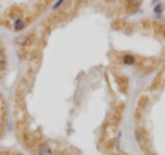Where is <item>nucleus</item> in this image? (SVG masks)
Here are the masks:
<instances>
[{
    "label": "nucleus",
    "instance_id": "nucleus-1",
    "mask_svg": "<svg viewBox=\"0 0 165 155\" xmlns=\"http://www.w3.org/2000/svg\"><path fill=\"white\" fill-rule=\"evenodd\" d=\"M39 155H52V150L48 144H40L39 146Z\"/></svg>",
    "mask_w": 165,
    "mask_h": 155
},
{
    "label": "nucleus",
    "instance_id": "nucleus-2",
    "mask_svg": "<svg viewBox=\"0 0 165 155\" xmlns=\"http://www.w3.org/2000/svg\"><path fill=\"white\" fill-rule=\"evenodd\" d=\"M6 66H7V61H6V55L4 51L0 50V70H4Z\"/></svg>",
    "mask_w": 165,
    "mask_h": 155
},
{
    "label": "nucleus",
    "instance_id": "nucleus-3",
    "mask_svg": "<svg viewBox=\"0 0 165 155\" xmlns=\"http://www.w3.org/2000/svg\"><path fill=\"white\" fill-rule=\"evenodd\" d=\"M140 3V0H128V7L129 8H136Z\"/></svg>",
    "mask_w": 165,
    "mask_h": 155
},
{
    "label": "nucleus",
    "instance_id": "nucleus-4",
    "mask_svg": "<svg viewBox=\"0 0 165 155\" xmlns=\"http://www.w3.org/2000/svg\"><path fill=\"white\" fill-rule=\"evenodd\" d=\"M25 28V22H23V19H18L15 21V29L17 30H21V29Z\"/></svg>",
    "mask_w": 165,
    "mask_h": 155
},
{
    "label": "nucleus",
    "instance_id": "nucleus-5",
    "mask_svg": "<svg viewBox=\"0 0 165 155\" xmlns=\"http://www.w3.org/2000/svg\"><path fill=\"white\" fill-rule=\"evenodd\" d=\"M26 40V36H19L18 39H15V44L18 45H23V41Z\"/></svg>",
    "mask_w": 165,
    "mask_h": 155
},
{
    "label": "nucleus",
    "instance_id": "nucleus-6",
    "mask_svg": "<svg viewBox=\"0 0 165 155\" xmlns=\"http://www.w3.org/2000/svg\"><path fill=\"white\" fill-rule=\"evenodd\" d=\"M124 62L128 63V65H131V63H133V58L132 56H125L124 58Z\"/></svg>",
    "mask_w": 165,
    "mask_h": 155
},
{
    "label": "nucleus",
    "instance_id": "nucleus-7",
    "mask_svg": "<svg viewBox=\"0 0 165 155\" xmlns=\"http://www.w3.org/2000/svg\"><path fill=\"white\" fill-rule=\"evenodd\" d=\"M136 139H138L139 141H142V139H143V137H142V132H136Z\"/></svg>",
    "mask_w": 165,
    "mask_h": 155
},
{
    "label": "nucleus",
    "instance_id": "nucleus-8",
    "mask_svg": "<svg viewBox=\"0 0 165 155\" xmlns=\"http://www.w3.org/2000/svg\"><path fill=\"white\" fill-rule=\"evenodd\" d=\"M162 10V7H161V6H157V8H156V11H157V13H158V11H161Z\"/></svg>",
    "mask_w": 165,
    "mask_h": 155
},
{
    "label": "nucleus",
    "instance_id": "nucleus-9",
    "mask_svg": "<svg viewBox=\"0 0 165 155\" xmlns=\"http://www.w3.org/2000/svg\"><path fill=\"white\" fill-rule=\"evenodd\" d=\"M106 2H113V0H106Z\"/></svg>",
    "mask_w": 165,
    "mask_h": 155
},
{
    "label": "nucleus",
    "instance_id": "nucleus-10",
    "mask_svg": "<svg viewBox=\"0 0 165 155\" xmlns=\"http://www.w3.org/2000/svg\"><path fill=\"white\" fill-rule=\"evenodd\" d=\"M62 155H69V154H62Z\"/></svg>",
    "mask_w": 165,
    "mask_h": 155
}]
</instances>
